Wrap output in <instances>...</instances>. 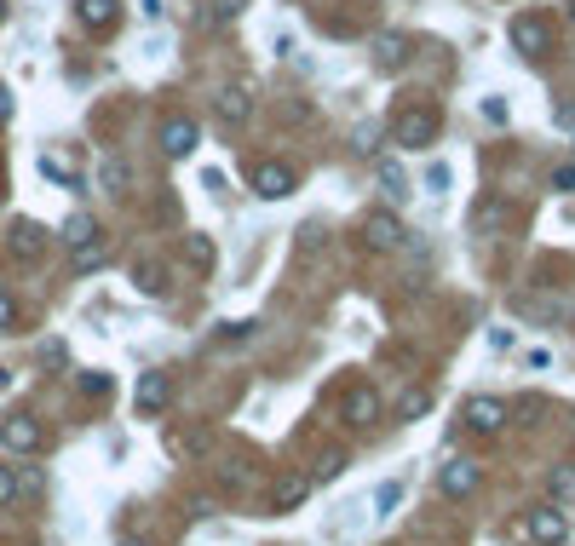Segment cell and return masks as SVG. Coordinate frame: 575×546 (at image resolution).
Returning <instances> with one entry per match:
<instances>
[{
	"label": "cell",
	"instance_id": "obj_1",
	"mask_svg": "<svg viewBox=\"0 0 575 546\" xmlns=\"http://www.w3.org/2000/svg\"><path fill=\"white\" fill-rule=\"evenodd\" d=\"M391 138L403 144V150H426L437 138V110H426V104H409V110L391 115Z\"/></svg>",
	"mask_w": 575,
	"mask_h": 546
},
{
	"label": "cell",
	"instance_id": "obj_2",
	"mask_svg": "<svg viewBox=\"0 0 575 546\" xmlns=\"http://www.w3.org/2000/svg\"><path fill=\"white\" fill-rule=\"evenodd\" d=\"M478 483H483V466H478V460H466V455H455V460H443V466H437V495H443V501H466Z\"/></svg>",
	"mask_w": 575,
	"mask_h": 546
},
{
	"label": "cell",
	"instance_id": "obj_3",
	"mask_svg": "<svg viewBox=\"0 0 575 546\" xmlns=\"http://www.w3.org/2000/svg\"><path fill=\"white\" fill-rule=\"evenodd\" d=\"M524 535L535 546H564V541H570V512H564V506H552V501L535 506V512L524 518Z\"/></svg>",
	"mask_w": 575,
	"mask_h": 546
},
{
	"label": "cell",
	"instance_id": "obj_4",
	"mask_svg": "<svg viewBox=\"0 0 575 546\" xmlns=\"http://www.w3.org/2000/svg\"><path fill=\"white\" fill-rule=\"evenodd\" d=\"M253 196H265V202H282V196H294V167L288 161H253Z\"/></svg>",
	"mask_w": 575,
	"mask_h": 546
},
{
	"label": "cell",
	"instance_id": "obj_5",
	"mask_svg": "<svg viewBox=\"0 0 575 546\" xmlns=\"http://www.w3.org/2000/svg\"><path fill=\"white\" fill-rule=\"evenodd\" d=\"M0 443H6L12 455H41L46 432H41L35 414H6V420H0Z\"/></svg>",
	"mask_w": 575,
	"mask_h": 546
},
{
	"label": "cell",
	"instance_id": "obj_6",
	"mask_svg": "<svg viewBox=\"0 0 575 546\" xmlns=\"http://www.w3.org/2000/svg\"><path fill=\"white\" fill-rule=\"evenodd\" d=\"M403 242H409V230H403L397 213H368L363 219V248L368 253H397Z\"/></svg>",
	"mask_w": 575,
	"mask_h": 546
},
{
	"label": "cell",
	"instance_id": "obj_7",
	"mask_svg": "<svg viewBox=\"0 0 575 546\" xmlns=\"http://www.w3.org/2000/svg\"><path fill=\"white\" fill-rule=\"evenodd\" d=\"M213 115H219L225 127H248V121H253V92L242 87V81L219 87V92H213Z\"/></svg>",
	"mask_w": 575,
	"mask_h": 546
},
{
	"label": "cell",
	"instance_id": "obj_8",
	"mask_svg": "<svg viewBox=\"0 0 575 546\" xmlns=\"http://www.w3.org/2000/svg\"><path fill=\"white\" fill-rule=\"evenodd\" d=\"M512 46L524 52V58H541L552 46V23L535 18V12H524V18H512Z\"/></svg>",
	"mask_w": 575,
	"mask_h": 546
},
{
	"label": "cell",
	"instance_id": "obj_9",
	"mask_svg": "<svg viewBox=\"0 0 575 546\" xmlns=\"http://www.w3.org/2000/svg\"><path fill=\"white\" fill-rule=\"evenodd\" d=\"M340 414L351 420V426H380L386 403H380V391H374V386H351V391H345V403H340Z\"/></svg>",
	"mask_w": 575,
	"mask_h": 546
},
{
	"label": "cell",
	"instance_id": "obj_10",
	"mask_svg": "<svg viewBox=\"0 0 575 546\" xmlns=\"http://www.w3.org/2000/svg\"><path fill=\"white\" fill-rule=\"evenodd\" d=\"M311 489H317V483L305 478V472H282V478L271 483V512H294V506H305L311 501Z\"/></svg>",
	"mask_w": 575,
	"mask_h": 546
},
{
	"label": "cell",
	"instance_id": "obj_11",
	"mask_svg": "<svg viewBox=\"0 0 575 546\" xmlns=\"http://www.w3.org/2000/svg\"><path fill=\"white\" fill-rule=\"evenodd\" d=\"M196 138H202V127H196L190 115H173V121L161 127V150H167L173 161H184L190 150H196Z\"/></svg>",
	"mask_w": 575,
	"mask_h": 546
},
{
	"label": "cell",
	"instance_id": "obj_12",
	"mask_svg": "<svg viewBox=\"0 0 575 546\" xmlns=\"http://www.w3.org/2000/svg\"><path fill=\"white\" fill-rule=\"evenodd\" d=\"M115 18H121V0H75V23L92 35H110Z\"/></svg>",
	"mask_w": 575,
	"mask_h": 546
},
{
	"label": "cell",
	"instance_id": "obj_13",
	"mask_svg": "<svg viewBox=\"0 0 575 546\" xmlns=\"http://www.w3.org/2000/svg\"><path fill=\"white\" fill-rule=\"evenodd\" d=\"M138 414H161L173 403V386H167V374H138V391H133Z\"/></svg>",
	"mask_w": 575,
	"mask_h": 546
},
{
	"label": "cell",
	"instance_id": "obj_14",
	"mask_svg": "<svg viewBox=\"0 0 575 546\" xmlns=\"http://www.w3.org/2000/svg\"><path fill=\"white\" fill-rule=\"evenodd\" d=\"M466 426H472V432H501L506 403L501 397H472V403H466Z\"/></svg>",
	"mask_w": 575,
	"mask_h": 546
},
{
	"label": "cell",
	"instance_id": "obj_15",
	"mask_svg": "<svg viewBox=\"0 0 575 546\" xmlns=\"http://www.w3.org/2000/svg\"><path fill=\"white\" fill-rule=\"evenodd\" d=\"M12 253H18V259H41V253H46V230L41 225H18V230H12Z\"/></svg>",
	"mask_w": 575,
	"mask_h": 546
},
{
	"label": "cell",
	"instance_id": "obj_16",
	"mask_svg": "<svg viewBox=\"0 0 575 546\" xmlns=\"http://www.w3.org/2000/svg\"><path fill=\"white\" fill-rule=\"evenodd\" d=\"M374 58H380V64H403V58H409V35H391V29H386V35H374Z\"/></svg>",
	"mask_w": 575,
	"mask_h": 546
},
{
	"label": "cell",
	"instance_id": "obj_17",
	"mask_svg": "<svg viewBox=\"0 0 575 546\" xmlns=\"http://www.w3.org/2000/svg\"><path fill=\"white\" fill-rule=\"evenodd\" d=\"M397 506H403V478H386L380 489H374V518L386 524V518L397 512Z\"/></svg>",
	"mask_w": 575,
	"mask_h": 546
},
{
	"label": "cell",
	"instance_id": "obj_18",
	"mask_svg": "<svg viewBox=\"0 0 575 546\" xmlns=\"http://www.w3.org/2000/svg\"><path fill=\"white\" fill-rule=\"evenodd\" d=\"M133 282H138V294H150V299H161V294H167V276H161V265H156V259H144V265L133 271Z\"/></svg>",
	"mask_w": 575,
	"mask_h": 546
},
{
	"label": "cell",
	"instance_id": "obj_19",
	"mask_svg": "<svg viewBox=\"0 0 575 546\" xmlns=\"http://www.w3.org/2000/svg\"><path fill=\"white\" fill-rule=\"evenodd\" d=\"M432 409V397L420 386H409V391H397V420H420V414Z\"/></svg>",
	"mask_w": 575,
	"mask_h": 546
},
{
	"label": "cell",
	"instance_id": "obj_20",
	"mask_svg": "<svg viewBox=\"0 0 575 546\" xmlns=\"http://www.w3.org/2000/svg\"><path fill=\"white\" fill-rule=\"evenodd\" d=\"M92 236H98L92 213H69V219H64V242H69V248H81V242H92Z\"/></svg>",
	"mask_w": 575,
	"mask_h": 546
},
{
	"label": "cell",
	"instance_id": "obj_21",
	"mask_svg": "<svg viewBox=\"0 0 575 546\" xmlns=\"http://www.w3.org/2000/svg\"><path fill=\"white\" fill-rule=\"evenodd\" d=\"M104 259H110V248H104V236H92V242H81V248H75V271H98Z\"/></svg>",
	"mask_w": 575,
	"mask_h": 546
},
{
	"label": "cell",
	"instance_id": "obj_22",
	"mask_svg": "<svg viewBox=\"0 0 575 546\" xmlns=\"http://www.w3.org/2000/svg\"><path fill=\"white\" fill-rule=\"evenodd\" d=\"M380 190H386V196H397V202L409 196V179H403V167H397V161H380Z\"/></svg>",
	"mask_w": 575,
	"mask_h": 546
},
{
	"label": "cell",
	"instance_id": "obj_23",
	"mask_svg": "<svg viewBox=\"0 0 575 546\" xmlns=\"http://www.w3.org/2000/svg\"><path fill=\"white\" fill-rule=\"evenodd\" d=\"M184 259H190L196 271H207V265H213V242H207L202 230H196V236H184Z\"/></svg>",
	"mask_w": 575,
	"mask_h": 546
},
{
	"label": "cell",
	"instance_id": "obj_24",
	"mask_svg": "<svg viewBox=\"0 0 575 546\" xmlns=\"http://www.w3.org/2000/svg\"><path fill=\"white\" fill-rule=\"evenodd\" d=\"M41 173L46 179H58V184H69V190H81V173H75L69 161H58V156H41Z\"/></svg>",
	"mask_w": 575,
	"mask_h": 546
},
{
	"label": "cell",
	"instance_id": "obj_25",
	"mask_svg": "<svg viewBox=\"0 0 575 546\" xmlns=\"http://www.w3.org/2000/svg\"><path fill=\"white\" fill-rule=\"evenodd\" d=\"M547 495H552V501H575V472H570V466L547 472Z\"/></svg>",
	"mask_w": 575,
	"mask_h": 546
},
{
	"label": "cell",
	"instance_id": "obj_26",
	"mask_svg": "<svg viewBox=\"0 0 575 546\" xmlns=\"http://www.w3.org/2000/svg\"><path fill=\"white\" fill-rule=\"evenodd\" d=\"M98 179H104V190H110V196H121V190H127V161H104V167H98Z\"/></svg>",
	"mask_w": 575,
	"mask_h": 546
},
{
	"label": "cell",
	"instance_id": "obj_27",
	"mask_svg": "<svg viewBox=\"0 0 575 546\" xmlns=\"http://www.w3.org/2000/svg\"><path fill=\"white\" fill-rule=\"evenodd\" d=\"M340 472H345V455H340V449H328V455L317 460V472H311V483H334Z\"/></svg>",
	"mask_w": 575,
	"mask_h": 546
},
{
	"label": "cell",
	"instance_id": "obj_28",
	"mask_svg": "<svg viewBox=\"0 0 575 546\" xmlns=\"http://www.w3.org/2000/svg\"><path fill=\"white\" fill-rule=\"evenodd\" d=\"M81 397H92V403H98V397H110V374L87 368V374H81Z\"/></svg>",
	"mask_w": 575,
	"mask_h": 546
},
{
	"label": "cell",
	"instance_id": "obj_29",
	"mask_svg": "<svg viewBox=\"0 0 575 546\" xmlns=\"http://www.w3.org/2000/svg\"><path fill=\"white\" fill-rule=\"evenodd\" d=\"M253 334H259V322H253V317H236V322H225V328H219V340H230V345L253 340Z\"/></svg>",
	"mask_w": 575,
	"mask_h": 546
},
{
	"label": "cell",
	"instance_id": "obj_30",
	"mask_svg": "<svg viewBox=\"0 0 575 546\" xmlns=\"http://www.w3.org/2000/svg\"><path fill=\"white\" fill-rule=\"evenodd\" d=\"M478 225H483V230H501V225H506V202H483V207H478Z\"/></svg>",
	"mask_w": 575,
	"mask_h": 546
},
{
	"label": "cell",
	"instance_id": "obj_31",
	"mask_svg": "<svg viewBox=\"0 0 575 546\" xmlns=\"http://www.w3.org/2000/svg\"><path fill=\"white\" fill-rule=\"evenodd\" d=\"M12 328H18V299L0 288V334H12Z\"/></svg>",
	"mask_w": 575,
	"mask_h": 546
},
{
	"label": "cell",
	"instance_id": "obj_32",
	"mask_svg": "<svg viewBox=\"0 0 575 546\" xmlns=\"http://www.w3.org/2000/svg\"><path fill=\"white\" fill-rule=\"evenodd\" d=\"M443 190H449V167H426V196H443Z\"/></svg>",
	"mask_w": 575,
	"mask_h": 546
},
{
	"label": "cell",
	"instance_id": "obj_33",
	"mask_svg": "<svg viewBox=\"0 0 575 546\" xmlns=\"http://www.w3.org/2000/svg\"><path fill=\"white\" fill-rule=\"evenodd\" d=\"M12 501H18V472L0 466V506H12Z\"/></svg>",
	"mask_w": 575,
	"mask_h": 546
},
{
	"label": "cell",
	"instance_id": "obj_34",
	"mask_svg": "<svg viewBox=\"0 0 575 546\" xmlns=\"http://www.w3.org/2000/svg\"><path fill=\"white\" fill-rule=\"evenodd\" d=\"M167 455H179V460H190V455H196V437H184V432H173V437H167Z\"/></svg>",
	"mask_w": 575,
	"mask_h": 546
},
{
	"label": "cell",
	"instance_id": "obj_35",
	"mask_svg": "<svg viewBox=\"0 0 575 546\" xmlns=\"http://www.w3.org/2000/svg\"><path fill=\"white\" fill-rule=\"evenodd\" d=\"M483 121H489V127H506V98H483Z\"/></svg>",
	"mask_w": 575,
	"mask_h": 546
},
{
	"label": "cell",
	"instance_id": "obj_36",
	"mask_svg": "<svg viewBox=\"0 0 575 546\" xmlns=\"http://www.w3.org/2000/svg\"><path fill=\"white\" fill-rule=\"evenodd\" d=\"M524 368H529V374H535V368H552V351H547V345H529V351H524Z\"/></svg>",
	"mask_w": 575,
	"mask_h": 546
},
{
	"label": "cell",
	"instance_id": "obj_37",
	"mask_svg": "<svg viewBox=\"0 0 575 546\" xmlns=\"http://www.w3.org/2000/svg\"><path fill=\"white\" fill-rule=\"evenodd\" d=\"M357 156H374V127H357V144H351Z\"/></svg>",
	"mask_w": 575,
	"mask_h": 546
},
{
	"label": "cell",
	"instance_id": "obj_38",
	"mask_svg": "<svg viewBox=\"0 0 575 546\" xmlns=\"http://www.w3.org/2000/svg\"><path fill=\"white\" fill-rule=\"evenodd\" d=\"M552 190H575V161H570V167H558V173H552Z\"/></svg>",
	"mask_w": 575,
	"mask_h": 546
},
{
	"label": "cell",
	"instance_id": "obj_39",
	"mask_svg": "<svg viewBox=\"0 0 575 546\" xmlns=\"http://www.w3.org/2000/svg\"><path fill=\"white\" fill-rule=\"evenodd\" d=\"M489 351H512V328H495V334H489Z\"/></svg>",
	"mask_w": 575,
	"mask_h": 546
},
{
	"label": "cell",
	"instance_id": "obj_40",
	"mask_svg": "<svg viewBox=\"0 0 575 546\" xmlns=\"http://www.w3.org/2000/svg\"><path fill=\"white\" fill-rule=\"evenodd\" d=\"M12 121V92H6V81H0V127Z\"/></svg>",
	"mask_w": 575,
	"mask_h": 546
},
{
	"label": "cell",
	"instance_id": "obj_41",
	"mask_svg": "<svg viewBox=\"0 0 575 546\" xmlns=\"http://www.w3.org/2000/svg\"><path fill=\"white\" fill-rule=\"evenodd\" d=\"M144 6V18H161V0H138Z\"/></svg>",
	"mask_w": 575,
	"mask_h": 546
},
{
	"label": "cell",
	"instance_id": "obj_42",
	"mask_svg": "<svg viewBox=\"0 0 575 546\" xmlns=\"http://www.w3.org/2000/svg\"><path fill=\"white\" fill-rule=\"evenodd\" d=\"M6 12H12V6H6V0H0V23H6Z\"/></svg>",
	"mask_w": 575,
	"mask_h": 546
},
{
	"label": "cell",
	"instance_id": "obj_43",
	"mask_svg": "<svg viewBox=\"0 0 575 546\" xmlns=\"http://www.w3.org/2000/svg\"><path fill=\"white\" fill-rule=\"evenodd\" d=\"M121 546H144V541H121Z\"/></svg>",
	"mask_w": 575,
	"mask_h": 546
},
{
	"label": "cell",
	"instance_id": "obj_44",
	"mask_svg": "<svg viewBox=\"0 0 575 546\" xmlns=\"http://www.w3.org/2000/svg\"><path fill=\"white\" fill-rule=\"evenodd\" d=\"M570 23H575V0H570Z\"/></svg>",
	"mask_w": 575,
	"mask_h": 546
}]
</instances>
